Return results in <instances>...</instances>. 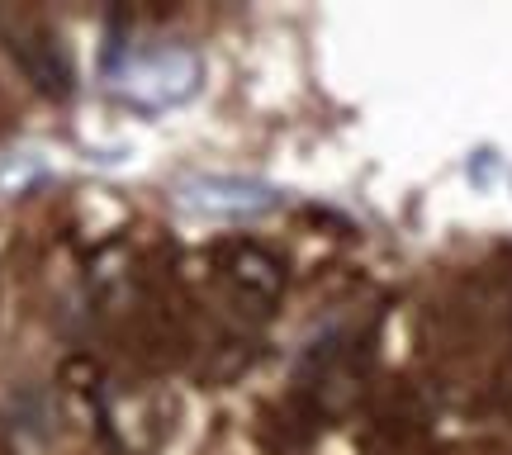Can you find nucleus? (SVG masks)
Returning a JSON list of instances; mask_svg holds the SVG:
<instances>
[{"label":"nucleus","mask_w":512,"mask_h":455,"mask_svg":"<svg viewBox=\"0 0 512 455\" xmlns=\"http://www.w3.org/2000/svg\"><path fill=\"white\" fill-rule=\"evenodd\" d=\"M10 53H15L19 72L34 81L38 95H48V100H67L76 91V72H72V57L62 53V43H57L48 29H24V34L10 38Z\"/></svg>","instance_id":"nucleus-2"},{"label":"nucleus","mask_w":512,"mask_h":455,"mask_svg":"<svg viewBox=\"0 0 512 455\" xmlns=\"http://www.w3.org/2000/svg\"><path fill=\"white\" fill-rule=\"evenodd\" d=\"M223 275H228V285L256 304V309H271L280 304V294H285V261L271 252V247H261V242H228L223 247Z\"/></svg>","instance_id":"nucleus-1"}]
</instances>
